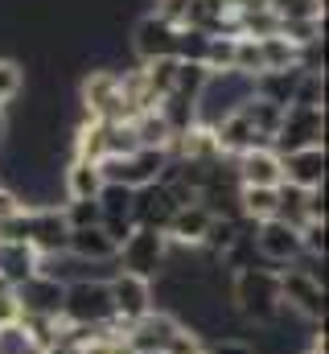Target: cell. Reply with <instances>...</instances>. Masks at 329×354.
Here are the masks:
<instances>
[{
	"label": "cell",
	"mask_w": 329,
	"mask_h": 354,
	"mask_svg": "<svg viewBox=\"0 0 329 354\" xmlns=\"http://www.w3.org/2000/svg\"><path fill=\"white\" fill-rule=\"evenodd\" d=\"M231 309L255 322V326H267L280 317V276L272 268H243V272H231Z\"/></svg>",
	"instance_id": "cell-1"
},
{
	"label": "cell",
	"mask_w": 329,
	"mask_h": 354,
	"mask_svg": "<svg viewBox=\"0 0 329 354\" xmlns=\"http://www.w3.org/2000/svg\"><path fill=\"white\" fill-rule=\"evenodd\" d=\"M313 145H326V107H292L288 103L280 115V128L272 136V153L288 157V153H301Z\"/></svg>",
	"instance_id": "cell-2"
},
{
	"label": "cell",
	"mask_w": 329,
	"mask_h": 354,
	"mask_svg": "<svg viewBox=\"0 0 329 354\" xmlns=\"http://www.w3.org/2000/svg\"><path fill=\"white\" fill-rule=\"evenodd\" d=\"M115 317L111 309V292H107V280H75L66 284V297H62V322L66 326H107Z\"/></svg>",
	"instance_id": "cell-3"
},
{
	"label": "cell",
	"mask_w": 329,
	"mask_h": 354,
	"mask_svg": "<svg viewBox=\"0 0 329 354\" xmlns=\"http://www.w3.org/2000/svg\"><path fill=\"white\" fill-rule=\"evenodd\" d=\"M164 252H169L164 231L136 227V231L120 243L115 264H120V272H132V276H140V280H157V276H161V268H164Z\"/></svg>",
	"instance_id": "cell-4"
},
{
	"label": "cell",
	"mask_w": 329,
	"mask_h": 354,
	"mask_svg": "<svg viewBox=\"0 0 329 354\" xmlns=\"http://www.w3.org/2000/svg\"><path fill=\"white\" fill-rule=\"evenodd\" d=\"M82 120H99V124L132 120V111L120 95V75L115 71H91L82 79Z\"/></svg>",
	"instance_id": "cell-5"
},
{
	"label": "cell",
	"mask_w": 329,
	"mask_h": 354,
	"mask_svg": "<svg viewBox=\"0 0 329 354\" xmlns=\"http://www.w3.org/2000/svg\"><path fill=\"white\" fill-rule=\"evenodd\" d=\"M280 305L288 313H297L301 322L309 326H321L326 322V284H317L313 276L297 272V268H280Z\"/></svg>",
	"instance_id": "cell-6"
},
{
	"label": "cell",
	"mask_w": 329,
	"mask_h": 354,
	"mask_svg": "<svg viewBox=\"0 0 329 354\" xmlns=\"http://www.w3.org/2000/svg\"><path fill=\"white\" fill-rule=\"evenodd\" d=\"M255 252H259V260L272 268V272H280V268H288L301 252H305V243H301V231L297 227H288V223H280V218H263V223H255Z\"/></svg>",
	"instance_id": "cell-7"
},
{
	"label": "cell",
	"mask_w": 329,
	"mask_h": 354,
	"mask_svg": "<svg viewBox=\"0 0 329 354\" xmlns=\"http://www.w3.org/2000/svg\"><path fill=\"white\" fill-rule=\"evenodd\" d=\"M62 297H66V284L46 276V272H33L29 280H21L12 288V301L21 313H33V317H62Z\"/></svg>",
	"instance_id": "cell-8"
},
{
	"label": "cell",
	"mask_w": 329,
	"mask_h": 354,
	"mask_svg": "<svg viewBox=\"0 0 329 354\" xmlns=\"http://www.w3.org/2000/svg\"><path fill=\"white\" fill-rule=\"evenodd\" d=\"M66 239H70V227L58 206H29V248L37 252V260L62 256Z\"/></svg>",
	"instance_id": "cell-9"
},
{
	"label": "cell",
	"mask_w": 329,
	"mask_h": 354,
	"mask_svg": "<svg viewBox=\"0 0 329 354\" xmlns=\"http://www.w3.org/2000/svg\"><path fill=\"white\" fill-rule=\"evenodd\" d=\"M107 292H111V309L124 326L140 322L149 309H153V280H140L132 272H115L107 276Z\"/></svg>",
	"instance_id": "cell-10"
},
{
	"label": "cell",
	"mask_w": 329,
	"mask_h": 354,
	"mask_svg": "<svg viewBox=\"0 0 329 354\" xmlns=\"http://www.w3.org/2000/svg\"><path fill=\"white\" fill-rule=\"evenodd\" d=\"M177 330H181L177 313H169V309H149L140 322H132V326H128L124 342H128L136 354H164Z\"/></svg>",
	"instance_id": "cell-11"
},
{
	"label": "cell",
	"mask_w": 329,
	"mask_h": 354,
	"mask_svg": "<svg viewBox=\"0 0 329 354\" xmlns=\"http://www.w3.org/2000/svg\"><path fill=\"white\" fill-rule=\"evenodd\" d=\"M132 54H136L140 62L173 58V54H177V29H173L169 21H161L157 12L140 17V21H136V29H132Z\"/></svg>",
	"instance_id": "cell-12"
},
{
	"label": "cell",
	"mask_w": 329,
	"mask_h": 354,
	"mask_svg": "<svg viewBox=\"0 0 329 354\" xmlns=\"http://www.w3.org/2000/svg\"><path fill=\"white\" fill-rule=\"evenodd\" d=\"M177 210H181V206L173 202L169 185H161V181H153V185H140V189L132 194V223H136V227L164 231V227H169V218H173Z\"/></svg>",
	"instance_id": "cell-13"
},
{
	"label": "cell",
	"mask_w": 329,
	"mask_h": 354,
	"mask_svg": "<svg viewBox=\"0 0 329 354\" xmlns=\"http://www.w3.org/2000/svg\"><path fill=\"white\" fill-rule=\"evenodd\" d=\"M280 169H284V181L297 185V189L326 185V145H313V149H301V153L280 157Z\"/></svg>",
	"instance_id": "cell-14"
},
{
	"label": "cell",
	"mask_w": 329,
	"mask_h": 354,
	"mask_svg": "<svg viewBox=\"0 0 329 354\" xmlns=\"http://www.w3.org/2000/svg\"><path fill=\"white\" fill-rule=\"evenodd\" d=\"M235 177H239V185H280L284 169L272 149H251L243 157H235Z\"/></svg>",
	"instance_id": "cell-15"
},
{
	"label": "cell",
	"mask_w": 329,
	"mask_h": 354,
	"mask_svg": "<svg viewBox=\"0 0 329 354\" xmlns=\"http://www.w3.org/2000/svg\"><path fill=\"white\" fill-rule=\"evenodd\" d=\"M206 227H210V214L194 202V206H181L173 218H169V227H164V239L173 243V248H202V239H206Z\"/></svg>",
	"instance_id": "cell-16"
},
{
	"label": "cell",
	"mask_w": 329,
	"mask_h": 354,
	"mask_svg": "<svg viewBox=\"0 0 329 354\" xmlns=\"http://www.w3.org/2000/svg\"><path fill=\"white\" fill-rule=\"evenodd\" d=\"M301 66H288V71H263L251 79V95L263 99V103H276V107H288L292 95H297V83H301Z\"/></svg>",
	"instance_id": "cell-17"
},
{
	"label": "cell",
	"mask_w": 329,
	"mask_h": 354,
	"mask_svg": "<svg viewBox=\"0 0 329 354\" xmlns=\"http://www.w3.org/2000/svg\"><path fill=\"white\" fill-rule=\"evenodd\" d=\"M66 252H70L75 260H82V264H111L120 248H115L99 227H79V231H70Z\"/></svg>",
	"instance_id": "cell-18"
},
{
	"label": "cell",
	"mask_w": 329,
	"mask_h": 354,
	"mask_svg": "<svg viewBox=\"0 0 329 354\" xmlns=\"http://www.w3.org/2000/svg\"><path fill=\"white\" fill-rule=\"evenodd\" d=\"M37 268H41V260H37V252L29 243H0V280L8 288H17L21 280H29Z\"/></svg>",
	"instance_id": "cell-19"
},
{
	"label": "cell",
	"mask_w": 329,
	"mask_h": 354,
	"mask_svg": "<svg viewBox=\"0 0 329 354\" xmlns=\"http://www.w3.org/2000/svg\"><path fill=\"white\" fill-rule=\"evenodd\" d=\"M62 185H66V198H70V202H75V198H95L99 185H103V174H99L95 161L70 157V165H66V174H62Z\"/></svg>",
	"instance_id": "cell-20"
},
{
	"label": "cell",
	"mask_w": 329,
	"mask_h": 354,
	"mask_svg": "<svg viewBox=\"0 0 329 354\" xmlns=\"http://www.w3.org/2000/svg\"><path fill=\"white\" fill-rule=\"evenodd\" d=\"M239 214L247 223L276 218V185H239Z\"/></svg>",
	"instance_id": "cell-21"
},
{
	"label": "cell",
	"mask_w": 329,
	"mask_h": 354,
	"mask_svg": "<svg viewBox=\"0 0 329 354\" xmlns=\"http://www.w3.org/2000/svg\"><path fill=\"white\" fill-rule=\"evenodd\" d=\"M280 21H326V0H267Z\"/></svg>",
	"instance_id": "cell-22"
},
{
	"label": "cell",
	"mask_w": 329,
	"mask_h": 354,
	"mask_svg": "<svg viewBox=\"0 0 329 354\" xmlns=\"http://www.w3.org/2000/svg\"><path fill=\"white\" fill-rule=\"evenodd\" d=\"M292 107H326V75H301Z\"/></svg>",
	"instance_id": "cell-23"
},
{
	"label": "cell",
	"mask_w": 329,
	"mask_h": 354,
	"mask_svg": "<svg viewBox=\"0 0 329 354\" xmlns=\"http://www.w3.org/2000/svg\"><path fill=\"white\" fill-rule=\"evenodd\" d=\"M21 87H25V75H21V66L12 62V58H0V111L21 95Z\"/></svg>",
	"instance_id": "cell-24"
},
{
	"label": "cell",
	"mask_w": 329,
	"mask_h": 354,
	"mask_svg": "<svg viewBox=\"0 0 329 354\" xmlns=\"http://www.w3.org/2000/svg\"><path fill=\"white\" fill-rule=\"evenodd\" d=\"M79 354H136L124 338H95V342H86V346H79Z\"/></svg>",
	"instance_id": "cell-25"
},
{
	"label": "cell",
	"mask_w": 329,
	"mask_h": 354,
	"mask_svg": "<svg viewBox=\"0 0 329 354\" xmlns=\"http://www.w3.org/2000/svg\"><path fill=\"white\" fill-rule=\"evenodd\" d=\"M99 231H103V235H107V239L120 248V243H124V239L136 231V223H132V218H99Z\"/></svg>",
	"instance_id": "cell-26"
},
{
	"label": "cell",
	"mask_w": 329,
	"mask_h": 354,
	"mask_svg": "<svg viewBox=\"0 0 329 354\" xmlns=\"http://www.w3.org/2000/svg\"><path fill=\"white\" fill-rule=\"evenodd\" d=\"M206 354H255V346L243 338H218L214 346H206Z\"/></svg>",
	"instance_id": "cell-27"
},
{
	"label": "cell",
	"mask_w": 329,
	"mask_h": 354,
	"mask_svg": "<svg viewBox=\"0 0 329 354\" xmlns=\"http://www.w3.org/2000/svg\"><path fill=\"white\" fill-rule=\"evenodd\" d=\"M17 210H25L21 194H17V189H8V185H0V223H4V218H12Z\"/></svg>",
	"instance_id": "cell-28"
},
{
	"label": "cell",
	"mask_w": 329,
	"mask_h": 354,
	"mask_svg": "<svg viewBox=\"0 0 329 354\" xmlns=\"http://www.w3.org/2000/svg\"><path fill=\"white\" fill-rule=\"evenodd\" d=\"M301 354H326V338H313V342H309Z\"/></svg>",
	"instance_id": "cell-29"
},
{
	"label": "cell",
	"mask_w": 329,
	"mask_h": 354,
	"mask_svg": "<svg viewBox=\"0 0 329 354\" xmlns=\"http://www.w3.org/2000/svg\"><path fill=\"white\" fill-rule=\"evenodd\" d=\"M4 136H8V124H4V111H0V145H4Z\"/></svg>",
	"instance_id": "cell-30"
},
{
	"label": "cell",
	"mask_w": 329,
	"mask_h": 354,
	"mask_svg": "<svg viewBox=\"0 0 329 354\" xmlns=\"http://www.w3.org/2000/svg\"><path fill=\"white\" fill-rule=\"evenodd\" d=\"M202 354H206V351H202Z\"/></svg>",
	"instance_id": "cell-31"
}]
</instances>
